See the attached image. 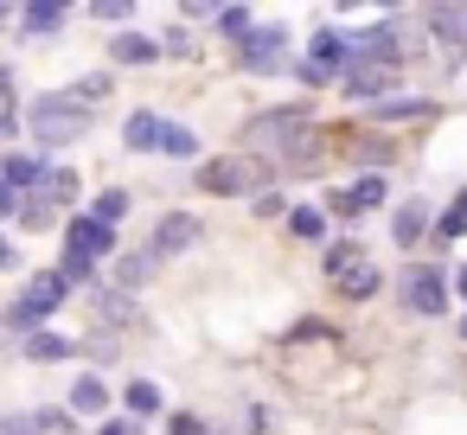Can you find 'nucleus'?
I'll list each match as a JSON object with an SVG mask.
<instances>
[{
  "mask_svg": "<svg viewBox=\"0 0 467 435\" xmlns=\"http://www.w3.org/2000/svg\"><path fill=\"white\" fill-rule=\"evenodd\" d=\"M20 129L33 135V154H39V161H52V154L78 148V141L97 129V116H90V109H78L65 90H46V97H33V103L20 109Z\"/></svg>",
  "mask_w": 467,
  "mask_h": 435,
  "instance_id": "nucleus-1",
  "label": "nucleus"
},
{
  "mask_svg": "<svg viewBox=\"0 0 467 435\" xmlns=\"http://www.w3.org/2000/svg\"><path fill=\"white\" fill-rule=\"evenodd\" d=\"M314 129H320L314 103H275V109H256L237 141H244V154H256V161H282V154H295Z\"/></svg>",
  "mask_w": 467,
  "mask_h": 435,
  "instance_id": "nucleus-2",
  "label": "nucleus"
},
{
  "mask_svg": "<svg viewBox=\"0 0 467 435\" xmlns=\"http://www.w3.org/2000/svg\"><path fill=\"white\" fill-rule=\"evenodd\" d=\"M199 192L205 199H250V192H263V186H275V173H269V161H256V154H218V161H199Z\"/></svg>",
  "mask_w": 467,
  "mask_h": 435,
  "instance_id": "nucleus-3",
  "label": "nucleus"
},
{
  "mask_svg": "<svg viewBox=\"0 0 467 435\" xmlns=\"http://www.w3.org/2000/svg\"><path fill=\"white\" fill-rule=\"evenodd\" d=\"M65 301H71V288H65L52 269H39V275H26V288H20L7 307H0V326L26 339V333H39V326H46V320H52Z\"/></svg>",
  "mask_w": 467,
  "mask_h": 435,
  "instance_id": "nucleus-4",
  "label": "nucleus"
},
{
  "mask_svg": "<svg viewBox=\"0 0 467 435\" xmlns=\"http://www.w3.org/2000/svg\"><path fill=\"white\" fill-rule=\"evenodd\" d=\"M231 58H237V71H250V78H275V71H288V65H295V52H288V33H282V26H250V33L231 46Z\"/></svg>",
  "mask_w": 467,
  "mask_h": 435,
  "instance_id": "nucleus-5",
  "label": "nucleus"
},
{
  "mask_svg": "<svg viewBox=\"0 0 467 435\" xmlns=\"http://www.w3.org/2000/svg\"><path fill=\"white\" fill-rule=\"evenodd\" d=\"M397 301L410 307V314H422V320H435V314H448V275L435 269V263H410L403 275H397Z\"/></svg>",
  "mask_w": 467,
  "mask_h": 435,
  "instance_id": "nucleus-6",
  "label": "nucleus"
},
{
  "mask_svg": "<svg viewBox=\"0 0 467 435\" xmlns=\"http://www.w3.org/2000/svg\"><path fill=\"white\" fill-rule=\"evenodd\" d=\"M384 199H390V180H384V173H358L352 186H333V192L320 199V212H327V218H346V224H352V218H371V212H378Z\"/></svg>",
  "mask_w": 467,
  "mask_h": 435,
  "instance_id": "nucleus-7",
  "label": "nucleus"
},
{
  "mask_svg": "<svg viewBox=\"0 0 467 435\" xmlns=\"http://www.w3.org/2000/svg\"><path fill=\"white\" fill-rule=\"evenodd\" d=\"M58 231H65V250H71V256H84V263H109V256L122 250V231L97 224L90 212H71V218H65Z\"/></svg>",
  "mask_w": 467,
  "mask_h": 435,
  "instance_id": "nucleus-8",
  "label": "nucleus"
},
{
  "mask_svg": "<svg viewBox=\"0 0 467 435\" xmlns=\"http://www.w3.org/2000/svg\"><path fill=\"white\" fill-rule=\"evenodd\" d=\"M403 58H410V46H403V33H397L390 20H378V26H365V33L352 39V65H371V71H403Z\"/></svg>",
  "mask_w": 467,
  "mask_h": 435,
  "instance_id": "nucleus-9",
  "label": "nucleus"
},
{
  "mask_svg": "<svg viewBox=\"0 0 467 435\" xmlns=\"http://www.w3.org/2000/svg\"><path fill=\"white\" fill-rule=\"evenodd\" d=\"M199 237H205V224H199V218H192V212H161V218H154V231H148V243H141V250H148V256H154V263H167V256H186V250H192V243H199Z\"/></svg>",
  "mask_w": 467,
  "mask_h": 435,
  "instance_id": "nucleus-10",
  "label": "nucleus"
},
{
  "mask_svg": "<svg viewBox=\"0 0 467 435\" xmlns=\"http://www.w3.org/2000/svg\"><path fill=\"white\" fill-rule=\"evenodd\" d=\"M65 416H71V422H103V416H116V397H109V384H103L97 371H84V378H71V397H65Z\"/></svg>",
  "mask_w": 467,
  "mask_h": 435,
  "instance_id": "nucleus-11",
  "label": "nucleus"
},
{
  "mask_svg": "<svg viewBox=\"0 0 467 435\" xmlns=\"http://www.w3.org/2000/svg\"><path fill=\"white\" fill-rule=\"evenodd\" d=\"M333 154H346V161H352V167H365V173H390L397 141H390V135H378V129H358V135H346Z\"/></svg>",
  "mask_w": 467,
  "mask_h": 435,
  "instance_id": "nucleus-12",
  "label": "nucleus"
},
{
  "mask_svg": "<svg viewBox=\"0 0 467 435\" xmlns=\"http://www.w3.org/2000/svg\"><path fill=\"white\" fill-rule=\"evenodd\" d=\"M339 90L352 97V103H384V97H397V71H371V65H346L339 71Z\"/></svg>",
  "mask_w": 467,
  "mask_h": 435,
  "instance_id": "nucleus-13",
  "label": "nucleus"
},
{
  "mask_svg": "<svg viewBox=\"0 0 467 435\" xmlns=\"http://www.w3.org/2000/svg\"><path fill=\"white\" fill-rule=\"evenodd\" d=\"M429 224H435V205H429V199H397V212H390V243H397V250H416V243L429 237Z\"/></svg>",
  "mask_w": 467,
  "mask_h": 435,
  "instance_id": "nucleus-14",
  "label": "nucleus"
},
{
  "mask_svg": "<svg viewBox=\"0 0 467 435\" xmlns=\"http://www.w3.org/2000/svg\"><path fill=\"white\" fill-rule=\"evenodd\" d=\"M154 275H161V263H154L148 250H116V256H109V288H116V295H141Z\"/></svg>",
  "mask_w": 467,
  "mask_h": 435,
  "instance_id": "nucleus-15",
  "label": "nucleus"
},
{
  "mask_svg": "<svg viewBox=\"0 0 467 435\" xmlns=\"http://www.w3.org/2000/svg\"><path fill=\"white\" fill-rule=\"evenodd\" d=\"M46 167H52V161H39L33 148H7V154H0V186H14L20 199H33L39 180H46Z\"/></svg>",
  "mask_w": 467,
  "mask_h": 435,
  "instance_id": "nucleus-16",
  "label": "nucleus"
},
{
  "mask_svg": "<svg viewBox=\"0 0 467 435\" xmlns=\"http://www.w3.org/2000/svg\"><path fill=\"white\" fill-rule=\"evenodd\" d=\"M307 65H314V71H327V78L339 84V71L352 65V39H346L339 26H320V33L307 39Z\"/></svg>",
  "mask_w": 467,
  "mask_h": 435,
  "instance_id": "nucleus-17",
  "label": "nucleus"
},
{
  "mask_svg": "<svg viewBox=\"0 0 467 435\" xmlns=\"http://www.w3.org/2000/svg\"><path fill=\"white\" fill-rule=\"evenodd\" d=\"M365 116H371V129L384 135V129H397V122H429V116H435V97H403V90H397V97L371 103Z\"/></svg>",
  "mask_w": 467,
  "mask_h": 435,
  "instance_id": "nucleus-18",
  "label": "nucleus"
},
{
  "mask_svg": "<svg viewBox=\"0 0 467 435\" xmlns=\"http://www.w3.org/2000/svg\"><path fill=\"white\" fill-rule=\"evenodd\" d=\"M33 199H46V205H52V212H58V218H71V205H78V199H84V180H78V167H65V161H52V167H46V180H39V192H33Z\"/></svg>",
  "mask_w": 467,
  "mask_h": 435,
  "instance_id": "nucleus-19",
  "label": "nucleus"
},
{
  "mask_svg": "<svg viewBox=\"0 0 467 435\" xmlns=\"http://www.w3.org/2000/svg\"><path fill=\"white\" fill-rule=\"evenodd\" d=\"M327 288H333L339 301H352V307H358V301H378V295H384V269H378V263L365 256V263H352L346 275H333Z\"/></svg>",
  "mask_w": 467,
  "mask_h": 435,
  "instance_id": "nucleus-20",
  "label": "nucleus"
},
{
  "mask_svg": "<svg viewBox=\"0 0 467 435\" xmlns=\"http://www.w3.org/2000/svg\"><path fill=\"white\" fill-rule=\"evenodd\" d=\"M14 20H20L26 39H58L71 26V7H65V0H33V7H20Z\"/></svg>",
  "mask_w": 467,
  "mask_h": 435,
  "instance_id": "nucleus-21",
  "label": "nucleus"
},
{
  "mask_svg": "<svg viewBox=\"0 0 467 435\" xmlns=\"http://www.w3.org/2000/svg\"><path fill=\"white\" fill-rule=\"evenodd\" d=\"M422 26L441 39V52H448V58H461V52H467V7H422Z\"/></svg>",
  "mask_w": 467,
  "mask_h": 435,
  "instance_id": "nucleus-22",
  "label": "nucleus"
},
{
  "mask_svg": "<svg viewBox=\"0 0 467 435\" xmlns=\"http://www.w3.org/2000/svg\"><path fill=\"white\" fill-rule=\"evenodd\" d=\"M109 65H122V71H141V65H161V39H148V33H116L109 39Z\"/></svg>",
  "mask_w": 467,
  "mask_h": 435,
  "instance_id": "nucleus-23",
  "label": "nucleus"
},
{
  "mask_svg": "<svg viewBox=\"0 0 467 435\" xmlns=\"http://www.w3.org/2000/svg\"><path fill=\"white\" fill-rule=\"evenodd\" d=\"M116 403H122V416H129V422H154V416L167 409V397H161V384H154V378H129Z\"/></svg>",
  "mask_w": 467,
  "mask_h": 435,
  "instance_id": "nucleus-24",
  "label": "nucleus"
},
{
  "mask_svg": "<svg viewBox=\"0 0 467 435\" xmlns=\"http://www.w3.org/2000/svg\"><path fill=\"white\" fill-rule=\"evenodd\" d=\"M90 307H97V320H103V326H135V320H141L135 295H116L109 282H97V288H90Z\"/></svg>",
  "mask_w": 467,
  "mask_h": 435,
  "instance_id": "nucleus-25",
  "label": "nucleus"
},
{
  "mask_svg": "<svg viewBox=\"0 0 467 435\" xmlns=\"http://www.w3.org/2000/svg\"><path fill=\"white\" fill-rule=\"evenodd\" d=\"M71 352H78V346H71L65 333H52V326H39V333L20 339V358H26V365H65Z\"/></svg>",
  "mask_w": 467,
  "mask_h": 435,
  "instance_id": "nucleus-26",
  "label": "nucleus"
},
{
  "mask_svg": "<svg viewBox=\"0 0 467 435\" xmlns=\"http://www.w3.org/2000/svg\"><path fill=\"white\" fill-rule=\"evenodd\" d=\"M161 122H167V116H154V109H135V116L122 122V148H129V154H154V141H161Z\"/></svg>",
  "mask_w": 467,
  "mask_h": 435,
  "instance_id": "nucleus-27",
  "label": "nucleus"
},
{
  "mask_svg": "<svg viewBox=\"0 0 467 435\" xmlns=\"http://www.w3.org/2000/svg\"><path fill=\"white\" fill-rule=\"evenodd\" d=\"M84 212H90L97 224H109V231H116V224H122V218L135 212V192H129V186H103V192H97V199H90Z\"/></svg>",
  "mask_w": 467,
  "mask_h": 435,
  "instance_id": "nucleus-28",
  "label": "nucleus"
},
{
  "mask_svg": "<svg viewBox=\"0 0 467 435\" xmlns=\"http://www.w3.org/2000/svg\"><path fill=\"white\" fill-rule=\"evenodd\" d=\"M365 256H371V250H365L358 237H327L320 269H327V282H333V275H346V269H352V263H365Z\"/></svg>",
  "mask_w": 467,
  "mask_h": 435,
  "instance_id": "nucleus-29",
  "label": "nucleus"
},
{
  "mask_svg": "<svg viewBox=\"0 0 467 435\" xmlns=\"http://www.w3.org/2000/svg\"><path fill=\"white\" fill-rule=\"evenodd\" d=\"M109 90H116V78H109V71H84V78H71V90H65V97H71L78 109H90V116H97V103H103Z\"/></svg>",
  "mask_w": 467,
  "mask_h": 435,
  "instance_id": "nucleus-30",
  "label": "nucleus"
},
{
  "mask_svg": "<svg viewBox=\"0 0 467 435\" xmlns=\"http://www.w3.org/2000/svg\"><path fill=\"white\" fill-rule=\"evenodd\" d=\"M154 154H167V161H199V135H192L186 122H161V141H154Z\"/></svg>",
  "mask_w": 467,
  "mask_h": 435,
  "instance_id": "nucleus-31",
  "label": "nucleus"
},
{
  "mask_svg": "<svg viewBox=\"0 0 467 435\" xmlns=\"http://www.w3.org/2000/svg\"><path fill=\"white\" fill-rule=\"evenodd\" d=\"M288 237H301V243H327V212L320 205H288Z\"/></svg>",
  "mask_w": 467,
  "mask_h": 435,
  "instance_id": "nucleus-32",
  "label": "nucleus"
},
{
  "mask_svg": "<svg viewBox=\"0 0 467 435\" xmlns=\"http://www.w3.org/2000/svg\"><path fill=\"white\" fill-rule=\"evenodd\" d=\"M14 224H20L26 237H39V231H58L65 218H58V212H52L46 199H20V212H14Z\"/></svg>",
  "mask_w": 467,
  "mask_h": 435,
  "instance_id": "nucleus-33",
  "label": "nucleus"
},
{
  "mask_svg": "<svg viewBox=\"0 0 467 435\" xmlns=\"http://www.w3.org/2000/svg\"><path fill=\"white\" fill-rule=\"evenodd\" d=\"M212 26H218V39H231V46H237V39L256 26V14H250V7H212Z\"/></svg>",
  "mask_w": 467,
  "mask_h": 435,
  "instance_id": "nucleus-34",
  "label": "nucleus"
},
{
  "mask_svg": "<svg viewBox=\"0 0 467 435\" xmlns=\"http://www.w3.org/2000/svg\"><path fill=\"white\" fill-rule=\"evenodd\" d=\"M288 205H295V199H288L282 186H263V192H250V212H256V218H288Z\"/></svg>",
  "mask_w": 467,
  "mask_h": 435,
  "instance_id": "nucleus-35",
  "label": "nucleus"
},
{
  "mask_svg": "<svg viewBox=\"0 0 467 435\" xmlns=\"http://www.w3.org/2000/svg\"><path fill=\"white\" fill-rule=\"evenodd\" d=\"M90 20L122 26V33H129V20H135V0H97V7H90Z\"/></svg>",
  "mask_w": 467,
  "mask_h": 435,
  "instance_id": "nucleus-36",
  "label": "nucleus"
},
{
  "mask_svg": "<svg viewBox=\"0 0 467 435\" xmlns=\"http://www.w3.org/2000/svg\"><path fill=\"white\" fill-rule=\"evenodd\" d=\"M0 435H46V422H39V409H7L0 416Z\"/></svg>",
  "mask_w": 467,
  "mask_h": 435,
  "instance_id": "nucleus-37",
  "label": "nucleus"
},
{
  "mask_svg": "<svg viewBox=\"0 0 467 435\" xmlns=\"http://www.w3.org/2000/svg\"><path fill=\"white\" fill-rule=\"evenodd\" d=\"M429 231H435V243L448 250V243H461V237H467V218H461V212H435V224H429Z\"/></svg>",
  "mask_w": 467,
  "mask_h": 435,
  "instance_id": "nucleus-38",
  "label": "nucleus"
},
{
  "mask_svg": "<svg viewBox=\"0 0 467 435\" xmlns=\"http://www.w3.org/2000/svg\"><path fill=\"white\" fill-rule=\"evenodd\" d=\"M167 435H212V429H205L199 409H173V416H167Z\"/></svg>",
  "mask_w": 467,
  "mask_h": 435,
  "instance_id": "nucleus-39",
  "label": "nucleus"
},
{
  "mask_svg": "<svg viewBox=\"0 0 467 435\" xmlns=\"http://www.w3.org/2000/svg\"><path fill=\"white\" fill-rule=\"evenodd\" d=\"M192 52H199L192 33H167V39H161V58H192Z\"/></svg>",
  "mask_w": 467,
  "mask_h": 435,
  "instance_id": "nucleus-40",
  "label": "nucleus"
},
{
  "mask_svg": "<svg viewBox=\"0 0 467 435\" xmlns=\"http://www.w3.org/2000/svg\"><path fill=\"white\" fill-rule=\"evenodd\" d=\"M90 435H141V422H129V416H103Z\"/></svg>",
  "mask_w": 467,
  "mask_h": 435,
  "instance_id": "nucleus-41",
  "label": "nucleus"
},
{
  "mask_svg": "<svg viewBox=\"0 0 467 435\" xmlns=\"http://www.w3.org/2000/svg\"><path fill=\"white\" fill-rule=\"evenodd\" d=\"M14 269H20V243L0 231V275H14Z\"/></svg>",
  "mask_w": 467,
  "mask_h": 435,
  "instance_id": "nucleus-42",
  "label": "nucleus"
},
{
  "mask_svg": "<svg viewBox=\"0 0 467 435\" xmlns=\"http://www.w3.org/2000/svg\"><path fill=\"white\" fill-rule=\"evenodd\" d=\"M295 78H301V84H307V90H327V84H333V78H327V71H314V65H307V58H301V65H295Z\"/></svg>",
  "mask_w": 467,
  "mask_h": 435,
  "instance_id": "nucleus-43",
  "label": "nucleus"
},
{
  "mask_svg": "<svg viewBox=\"0 0 467 435\" xmlns=\"http://www.w3.org/2000/svg\"><path fill=\"white\" fill-rule=\"evenodd\" d=\"M0 141H20V109H0Z\"/></svg>",
  "mask_w": 467,
  "mask_h": 435,
  "instance_id": "nucleus-44",
  "label": "nucleus"
},
{
  "mask_svg": "<svg viewBox=\"0 0 467 435\" xmlns=\"http://www.w3.org/2000/svg\"><path fill=\"white\" fill-rule=\"evenodd\" d=\"M14 212H20V192H14V186H0V224H7Z\"/></svg>",
  "mask_w": 467,
  "mask_h": 435,
  "instance_id": "nucleus-45",
  "label": "nucleus"
},
{
  "mask_svg": "<svg viewBox=\"0 0 467 435\" xmlns=\"http://www.w3.org/2000/svg\"><path fill=\"white\" fill-rule=\"evenodd\" d=\"M448 295H461V301H467V269H454V275H448Z\"/></svg>",
  "mask_w": 467,
  "mask_h": 435,
  "instance_id": "nucleus-46",
  "label": "nucleus"
},
{
  "mask_svg": "<svg viewBox=\"0 0 467 435\" xmlns=\"http://www.w3.org/2000/svg\"><path fill=\"white\" fill-rule=\"evenodd\" d=\"M454 212H461V218H467V186H461V192H454Z\"/></svg>",
  "mask_w": 467,
  "mask_h": 435,
  "instance_id": "nucleus-47",
  "label": "nucleus"
},
{
  "mask_svg": "<svg viewBox=\"0 0 467 435\" xmlns=\"http://www.w3.org/2000/svg\"><path fill=\"white\" fill-rule=\"evenodd\" d=\"M7 20H14V7H0V26H7Z\"/></svg>",
  "mask_w": 467,
  "mask_h": 435,
  "instance_id": "nucleus-48",
  "label": "nucleus"
},
{
  "mask_svg": "<svg viewBox=\"0 0 467 435\" xmlns=\"http://www.w3.org/2000/svg\"><path fill=\"white\" fill-rule=\"evenodd\" d=\"M461 339H467V314H461Z\"/></svg>",
  "mask_w": 467,
  "mask_h": 435,
  "instance_id": "nucleus-49",
  "label": "nucleus"
}]
</instances>
